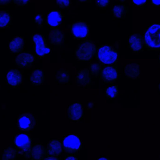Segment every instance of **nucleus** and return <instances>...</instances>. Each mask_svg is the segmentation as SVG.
Wrapping results in <instances>:
<instances>
[{
	"instance_id": "f3484780",
	"label": "nucleus",
	"mask_w": 160,
	"mask_h": 160,
	"mask_svg": "<svg viewBox=\"0 0 160 160\" xmlns=\"http://www.w3.org/2000/svg\"><path fill=\"white\" fill-rule=\"evenodd\" d=\"M124 73L126 76L131 79H137L141 74L140 64L136 63H129L125 65Z\"/></svg>"
},
{
	"instance_id": "7ed1b4c3",
	"label": "nucleus",
	"mask_w": 160,
	"mask_h": 160,
	"mask_svg": "<svg viewBox=\"0 0 160 160\" xmlns=\"http://www.w3.org/2000/svg\"><path fill=\"white\" fill-rule=\"evenodd\" d=\"M98 56L102 64L114 65L117 62L118 54L112 46H102L98 50Z\"/></svg>"
},
{
	"instance_id": "4be33fe9",
	"label": "nucleus",
	"mask_w": 160,
	"mask_h": 160,
	"mask_svg": "<svg viewBox=\"0 0 160 160\" xmlns=\"http://www.w3.org/2000/svg\"><path fill=\"white\" fill-rule=\"evenodd\" d=\"M55 80L59 84L69 83L70 76L68 70L63 69L57 70L55 74Z\"/></svg>"
},
{
	"instance_id": "ddd939ff",
	"label": "nucleus",
	"mask_w": 160,
	"mask_h": 160,
	"mask_svg": "<svg viewBox=\"0 0 160 160\" xmlns=\"http://www.w3.org/2000/svg\"><path fill=\"white\" fill-rule=\"evenodd\" d=\"M6 78L8 84L13 87H17L23 82V76L18 70L15 69L8 70Z\"/></svg>"
},
{
	"instance_id": "2eb2a0df",
	"label": "nucleus",
	"mask_w": 160,
	"mask_h": 160,
	"mask_svg": "<svg viewBox=\"0 0 160 160\" xmlns=\"http://www.w3.org/2000/svg\"><path fill=\"white\" fill-rule=\"evenodd\" d=\"M91 81L90 71L87 69H82L78 71L76 75V83L81 87H86Z\"/></svg>"
},
{
	"instance_id": "c9c22d12",
	"label": "nucleus",
	"mask_w": 160,
	"mask_h": 160,
	"mask_svg": "<svg viewBox=\"0 0 160 160\" xmlns=\"http://www.w3.org/2000/svg\"><path fill=\"white\" fill-rule=\"evenodd\" d=\"M94 102H88V104L87 103V106L89 109L93 108V106H94Z\"/></svg>"
},
{
	"instance_id": "a19ab883",
	"label": "nucleus",
	"mask_w": 160,
	"mask_h": 160,
	"mask_svg": "<svg viewBox=\"0 0 160 160\" xmlns=\"http://www.w3.org/2000/svg\"><path fill=\"white\" fill-rule=\"evenodd\" d=\"M159 60L160 62V54L159 55Z\"/></svg>"
},
{
	"instance_id": "4c0bfd02",
	"label": "nucleus",
	"mask_w": 160,
	"mask_h": 160,
	"mask_svg": "<svg viewBox=\"0 0 160 160\" xmlns=\"http://www.w3.org/2000/svg\"><path fill=\"white\" fill-rule=\"evenodd\" d=\"M78 2L79 3H89L91 2V0H77Z\"/></svg>"
},
{
	"instance_id": "58836bf2",
	"label": "nucleus",
	"mask_w": 160,
	"mask_h": 160,
	"mask_svg": "<svg viewBox=\"0 0 160 160\" xmlns=\"http://www.w3.org/2000/svg\"><path fill=\"white\" fill-rule=\"evenodd\" d=\"M109 158L106 157L100 158L98 159V160H109Z\"/></svg>"
},
{
	"instance_id": "5701e85b",
	"label": "nucleus",
	"mask_w": 160,
	"mask_h": 160,
	"mask_svg": "<svg viewBox=\"0 0 160 160\" xmlns=\"http://www.w3.org/2000/svg\"><path fill=\"white\" fill-rule=\"evenodd\" d=\"M18 150L11 147H9L4 149L1 157L2 160H13L15 159L18 157Z\"/></svg>"
},
{
	"instance_id": "a211bd4d",
	"label": "nucleus",
	"mask_w": 160,
	"mask_h": 160,
	"mask_svg": "<svg viewBox=\"0 0 160 160\" xmlns=\"http://www.w3.org/2000/svg\"><path fill=\"white\" fill-rule=\"evenodd\" d=\"M48 39L51 44L61 47L64 41L65 35L62 30H54L49 33Z\"/></svg>"
},
{
	"instance_id": "aec40b11",
	"label": "nucleus",
	"mask_w": 160,
	"mask_h": 160,
	"mask_svg": "<svg viewBox=\"0 0 160 160\" xmlns=\"http://www.w3.org/2000/svg\"><path fill=\"white\" fill-rule=\"evenodd\" d=\"M45 72L42 69H37L32 71L30 75V81L33 85H41L45 81Z\"/></svg>"
},
{
	"instance_id": "9d476101",
	"label": "nucleus",
	"mask_w": 160,
	"mask_h": 160,
	"mask_svg": "<svg viewBox=\"0 0 160 160\" xmlns=\"http://www.w3.org/2000/svg\"><path fill=\"white\" fill-rule=\"evenodd\" d=\"M63 151V143L61 141L52 140L47 143L45 157H52L59 159Z\"/></svg>"
},
{
	"instance_id": "0eeeda50",
	"label": "nucleus",
	"mask_w": 160,
	"mask_h": 160,
	"mask_svg": "<svg viewBox=\"0 0 160 160\" xmlns=\"http://www.w3.org/2000/svg\"><path fill=\"white\" fill-rule=\"evenodd\" d=\"M33 43L35 45L36 54L40 57H45L48 54L51 48L48 46L46 39L41 34H36L32 37Z\"/></svg>"
},
{
	"instance_id": "c756f323",
	"label": "nucleus",
	"mask_w": 160,
	"mask_h": 160,
	"mask_svg": "<svg viewBox=\"0 0 160 160\" xmlns=\"http://www.w3.org/2000/svg\"><path fill=\"white\" fill-rule=\"evenodd\" d=\"M96 1L98 7L101 9H104L109 5L111 0H96Z\"/></svg>"
},
{
	"instance_id": "6ab92c4d",
	"label": "nucleus",
	"mask_w": 160,
	"mask_h": 160,
	"mask_svg": "<svg viewBox=\"0 0 160 160\" xmlns=\"http://www.w3.org/2000/svg\"><path fill=\"white\" fill-rule=\"evenodd\" d=\"M30 154L32 160L44 159L46 155V148L42 145L36 144L32 147Z\"/></svg>"
},
{
	"instance_id": "39448f33",
	"label": "nucleus",
	"mask_w": 160,
	"mask_h": 160,
	"mask_svg": "<svg viewBox=\"0 0 160 160\" xmlns=\"http://www.w3.org/2000/svg\"><path fill=\"white\" fill-rule=\"evenodd\" d=\"M62 143L63 151L70 155L78 153L82 147V142L80 137L74 134H70L64 137Z\"/></svg>"
},
{
	"instance_id": "bb28decb",
	"label": "nucleus",
	"mask_w": 160,
	"mask_h": 160,
	"mask_svg": "<svg viewBox=\"0 0 160 160\" xmlns=\"http://www.w3.org/2000/svg\"><path fill=\"white\" fill-rule=\"evenodd\" d=\"M102 65L100 63H92L89 66V71L90 74L95 77H98L100 72Z\"/></svg>"
},
{
	"instance_id": "f03ea898",
	"label": "nucleus",
	"mask_w": 160,
	"mask_h": 160,
	"mask_svg": "<svg viewBox=\"0 0 160 160\" xmlns=\"http://www.w3.org/2000/svg\"><path fill=\"white\" fill-rule=\"evenodd\" d=\"M144 44L149 49H160V24H153L148 27L145 34Z\"/></svg>"
},
{
	"instance_id": "423d86ee",
	"label": "nucleus",
	"mask_w": 160,
	"mask_h": 160,
	"mask_svg": "<svg viewBox=\"0 0 160 160\" xmlns=\"http://www.w3.org/2000/svg\"><path fill=\"white\" fill-rule=\"evenodd\" d=\"M71 35L75 39H84L89 35V25L84 22H75L70 26Z\"/></svg>"
},
{
	"instance_id": "1a4fd4ad",
	"label": "nucleus",
	"mask_w": 160,
	"mask_h": 160,
	"mask_svg": "<svg viewBox=\"0 0 160 160\" xmlns=\"http://www.w3.org/2000/svg\"><path fill=\"white\" fill-rule=\"evenodd\" d=\"M36 122L35 117L32 114L24 113L19 117L18 125L21 130L28 132L35 127Z\"/></svg>"
},
{
	"instance_id": "2f4dec72",
	"label": "nucleus",
	"mask_w": 160,
	"mask_h": 160,
	"mask_svg": "<svg viewBox=\"0 0 160 160\" xmlns=\"http://www.w3.org/2000/svg\"><path fill=\"white\" fill-rule=\"evenodd\" d=\"M132 3L135 5L142 6L147 3L148 0H132Z\"/></svg>"
},
{
	"instance_id": "393cba45",
	"label": "nucleus",
	"mask_w": 160,
	"mask_h": 160,
	"mask_svg": "<svg viewBox=\"0 0 160 160\" xmlns=\"http://www.w3.org/2000/svg\"><path fill=\"white\" fill-rule=\"evenodd\" d=\"M112 12L114 17L117 18H121L127 14V7L124 5H117L113 7Z\"/></svg>"
},
{
	"instance_id": "7c9ffc66",
	"label": "nucleus",
	"mask_w": 160,
	"mask_h": 160,
	"mask_svg": "<svg viewBox=\"0 0 160 160\" xmlns=\"http://www.w3.org/2000/svg\"><path fill=\"white\" fill-rule=\"evenodd\" d=\"M31 0H12V2L15 4L19 6H27Z\"/></svg>"
},
{
	"instance_id": "20e7f679",
	"label": "nucleus",
	"mask_w": 160,
	"mask_h": 160,
	"mask_svg": "<svg viewBox=\"0 0 160 160\" xmlns=\"http://www.w3.org/2000/svg\"><path fill=\"white\" fill-rule=\"evenodd\" d=\"M15 144L19 155L27 156L32 147V137L26 133H20L15 138Z\"/></svg>"
},
{
	"instance_id": "c85d7f7f",
	"label": "nucleus",
	"mask_w": 160,
	"mask_h": 160,
	"mask_svg": "<svg viewBox=\"0 0 160 160\" xmlns=\"http://www.w3.org/2000/svg\"><path fill=\"white\" fill-rule=\"evenodd\" d=\"M35 22L37 25L38 28H41L45 24V19L42 14L38 13L35 18Z\"/></svg>"
},
{
	"instance_id": "412c9836",
	"label": "nucleus",
	"mask_w": 160,
	"mask_h": 160,
	"mask_svg": "<svg viewBox=\"0 0 160 160\" xmlns=\"http://www.w3.org/2000/svg\"><path fill=\"white\" fill-rule=\"evenodd\" d=\"M24 39L22 37L17 36L13 39L9 44V49L14 53H18L22 50Z\"/></svg>"
},
{
	"instance_id": "4468645a",
	"label": "nucleus",
	"mask_w": 160,
	"mask_h": 160,
	"mask_svg": "<svg viewBox=\"0 0 160 160\" xmlns=\"http://www.w3.org/2000/svg\"><path fill=\"white\" fill-rule=\"evenodd\" d=\"M63 15L60 11L52 10L47 17V23L52 29H57L62 22Z\"/></svg>"
},
{
	"instance_id": "f257e3e1",
	"label": "nucleus",
	"mask_w": 160,
	"mask_h": 160,
	"mask_svg": "<svg viewBox=\"0 0 160 160\" xmlns=\"http://www.w3.org/2000/svg\"><path fill=\"white\" fill-rule=\"evenodd\" d=\"M98 49L95 42L88 40L81 43L75 52L76 58L80 61H90L97 55Z\"/></svg>"
},
{
	"instance_id": "dca6fc26",
	"label": "nucleus",
	"mask_w": 160,
	"mask_h": 160,
	"mask_svg": "<svg viewBox=\"0 0 160 160\" xmlns=\"http://www.w3.org/2000/svg\"><path fill=\"white\" fill-rule=\"evenodd\" d=\"M130 48L132 51L140 52L144 49V42L142 37L139 34H132L128 39Z\"/></svg>"
},
{
	"instance_id": "cd10ccee",
	"label": "nucleus",
	"mask_w": 160,
	"mask_h": 160,
	"mask_svg": "<svg viewBox=\"0 0 160 160\" xmlns=\"http://www.w3.org/2000/svg\"><path fill=\"white\" fill-rule=\"evenodd\" d=\"M57 6L62 9H68L71 4V0H55Z\"/></svg>"
},
{
	"instance_id": "f8f14e48",
	"label": "nucleus",
	"mask_w": 160,
	"mask_h": 160,
	"mask_svg": "<svg viewBox=\"0 0 160 160\" xmlns=\"http://www.w3.org/2000/svg\"><path fill=\"white\" fill-rule=\"evenodd\" d=\"M35 59L33 54L30 53L22 52L17 55L15 61L17 65L20 68L29 69L32 67Z\"/></svg>"
},
{
	"instance_id": "9b49d317",
	"label": "nucleus",
	"mask_w": 160,
	"mask_h": 160,
	"mask_svg": "<svg viewBox=\"0 0 160 160\" xmlns=\"http://www.w3.org/2000/svg\"><path fill=\"white\" fill-rule=\"evenodd\" d=\"M83 116V107L79 102L71 103L67 109V118L68 120L79 122Z\"/></svg>"
},
{
	"instance_id": "6e6552de",
	"label": "nucleus",
	"mask_w": 160,
	"mask_h": 160,
	"mask_svg": "<svg viewBox=\"0 0 160 160\" xmlns=\"http://www.w3.org/2000/svg\"><path fill=\"white\" fill-rule=\"evenodd\" d=\"M100 79L105 83H112L118 79V70L116 65H106L102 68Z\"/></svg>"
},
{
	"instance_id": "72a5a7b5",
	"label": "nucleus",
	"mask_w": 160,
	"mask_h": 160,
	"mask_svg": "<svg viewBox=\"0 0 160 160\" xmlns=\"http://www.w3.org/2000/svg\"><path fill=\"white\" fill-rule=\"evenodd\" d=\"M12 0H0V5H8Z\"/></svg>"
},
{
	"instance_id": "a878e982",
	"label": "nucleus",
	"mask_w": 160,
	"mask_h": 160,
	"mask_svg": "<svg viewBox=\"0 0 160 160\" xmlns=\"http://www.w3.org/2000/svg\"><path fill=\"white\" fill-rule=\"evenodd\" d=\"M118 86L114 85L106 88L105 91V95L108 98L111 100L115 99L118 95Z\"/></svg>"
},
{
	"instance_id": "473e14b6",
	"label": "nucleus",
	"mask_w": 160,
	"mask_h": 160,
	"mask_svg": "<svg viewBox=\"0 0 160 160\" xmlns=\"http://www.w3.org/2000/svg\"><path fill=\"white\" fill-rule=\"evenodd\" d=\"M151 4L152 5L155 6H160V0H151Z\"/></svg>"
},
{
	"instance_id": "f704fd0d",
	"label": "nucleus",
	"mask_w": 160,
	"mask_h": 160,
	"mask_svg": "<svg viewBox=\"0 0 160 160\" xmlns=\"http://www.w3.org/2000/svg\"><path fill=\"white\" fill-rule=\"evenodd\" d=\"M65 160H78V158H76V157H74V156H68V157H67L66 158L64 159Z\"/></svg>"
},
{
	"instance_id": "e433bc0d",
	"label": "nucleus",
	"mask_w": 160,
	"mask_h": 160,
	"mask_svg": "<svg viewBox=\"0 0 160 160\" xmlns=\"http://www.w3.org/2000/svg\"><path fill=\"white\" fill-rule=\"evenodd\" d=\"M45 160H58L59 159L57 158L52 157H46L44 158Z\"/></svg>"
},
{
	"instance_id": "ea45409f",
	"label": "nucleus",
	"mask_w": 160,
	"mask_h": 160,
	"mask_svg": "<svg viewBox=\"0 0 160 160\" xmlns=\"http://www.w3.org/2000/svg\"><path fill=\"white\" fill-rule=\"evenodd\" d=\"M158 89H159V91H160V81L159 83V84H158Z\"/></svg>"
},
{
	"instance_id": "b1692460",
	"label": "nucleus",
	"mask_w": 160,
	"mask_h": 160,
	"mask_svg": "<svg viewBox=\"0 0 160 160\" xmlns=\"http://www.w3.org/2000/svg\"><path fill=\"white\" fill-rule=\"evenodd\" d=\"M11 23V16L6 10L0 11V28L8 27Z\"/></svg>"
}]
</instances>
